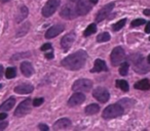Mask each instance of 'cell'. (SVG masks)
I'll use <instances>...</instances> for the list:
<instances>
[{"label":"cell","instance_id":"cb8c5ba5","mask_svg":"<svg viewBox=\"0 0 150 131\" xmlns=\"http://www.w3.org/2000/svg\"><path fill=\"white\" fill-rule=\"evenodd\" d=\"M134 104H135V100L132 98H123V99L119 100L118 102L119 106H121L122 108H131Z\"/></svg>","mask_w":150,"mask_h":131},{"label":"cell","instance_id":"8d00e7d4","mask_svg":"<svg viewBox=\"0 0 150 131\" xmlns=\"http://www.w3.org/2000/svg\"><path fill=\"white\" fill-rule=\"evenodd\" d=\"M145 32H146V33H150V22H148L147 25H146Z\"/></svg>","mask_w":150,"mask_h":131},{"label":"cell","instance_id":"f6af8a7d","mask_svg":"<svg viewBox=\"0 0 150 131\" xmlns=\"http://www.w3.org/2000/svg\"><path fill=\"white\" fill-rule=\"evenodd\" d=\"M71 1H76V0H71Z\"/></svg>","mask_w":150,"mask_h":131},{"label":"cell","instance_id":"484cf974","mask_svg":"<svg viewBox=\"0 0 150 131\" xmlns=\"http://www.w3.org/2000/svg\"><path fill=\"white\" fill-rule=\"evenodd\" d=\"M110 40V34L107 33V32H104V33L100 34V35H98V37H97V41L98 42H106V41H109Z\"/></svg>","mask_w":150,"mask_h":131},{"label":"cell","instance_id":"4fadbf2b","mask_svg":"<svg viewBox=\"0 0 150 131\" xmlns=\"http://www.w3.org/2000/svg\"><path fill=\"white\" fill-rule=\"evenodd\" d=\"M84 100H86V95L83 93H80V92L77 91L69 98L68 104L69 106H78V104H81Z\"/></svg>","mask_w":150,"mask_h":131},{"label":"cell","instance_id":"ba28073f","mask_svg":"<svg viewBox=\"0 0 150 131\" xmlns=\"http://www.w3.org/2000/svg\"><path fill=\"white\" fill-rule=\"evenodd\" d=\"M133 62H134V70L136 72H138V73L144 74L146 72L150 71V67L147 66V64L144 62V58L141 55H138V57L134 58Z\"/></svg>","mask_w":150,"mask_h":131},{"label":"cell","instance_id":"603a6c76","mask_svg":"<svg viewBox=\"0 0 150 131\" xmlns=\"http://www.w3.org/2000/svg\"><path fill=\"white\" fill-rule=\"evenodd\" d=\"M96 32H97V26H96V24H91V25L88 26V27L86 28V30H84L83 36H84V37H88V36H91L92 34L96 33Z\"/></svg>","mask_w":150,"mask_h":131},{"label":"cell","instance_id":"ab89813d","mask_svg":"<svg viewBox=\"0 0 150 131\" xmlns=\"http://www.w3.org/2000/svg\"><path fill=\"white\" fill-rule=\"evenodd\" d=\"M144 15H150V9H145V11H144Z\"/></svg>","mask_w":150,"mask_h":131},{"label":"cell","instance_id":"ee69618b","mask_svg":"<svg viewBox=\"0 0 150 131\" xmlns=\"http://www.w3.org/2000/svg\"><path fill=\"white\" fill-rule=\"evenodd\" d=\"M1 87H2V85H1V84H0V88H1Z\"/></svg>","mask_w":150,"mask_h":131},{"label":"cell","instance_id":"d4e9b609","mask_svg":"<svg viewBox=\"0 0 150 131\" xmlns=\"http://www.w3.org/2000/svg\"><path fill=\"white\" fill-rule=\"evenodd\" d=\"M116 86L118 88H120L122 91L127 92L129 91V83H127V81H125V80H117L116 81Z\"/></svg>","mask_w":150,"mask_h":131},{"label":"cell","instance_id":"b9f144b4","mask_svg":"<svg viewBox=\"0 0 150 131\" xmlns=\"http://www.w3.org/2000/svg\"><path fill=\"white\" fill-rule=\"evenodd\" d=\"M1 2H8V1H11V0H0Z\"/></svg>","mask_w":150,"mask_h":131},{"label":"cell","instance_id":"836d02e7","mask_svg":"<svg viewBox=\"0 0 150 131\" xmlns=\"http://www.w3.org/2000/svg\"><path fill=\"white\" fill-rule=\"evenodd\" d=\"M38 128L40 129V130H43V131H47L48 130V126L45 124H39L38 125Z\"/></svg>","mask_w":150,"mask_h":131},{"label":"cell","instance_id":"60d3db41","mask_svg":"<svg viewBox=\"0 0 150 131\" xmlns=\"http://www.w3.org/2000/svg\"><path fill=\"white\" fill-rule=\"evenodd\" d=\"M90 2L92 3V4H97V3H98V0H90Z\"/></svg>","mask_w":150,"mask_h":131},{"label":"cell","instance_id":"d590c367","mask_svg":"<svg viewBox=\"0 0 150 131\" xmlns=\"http://www.w3.org/2000/svg\"><path fill=\"white\" fill-rule=\"evenodd\" d=\"M45 57L47 58V60H52V58H54V52H50V53H46L45 54Z\"/></svg>","mask_w":150,"mask_h":131},{"label":"cell","instance_id":"83f0119b","mask_svg":"<svg viewBox=\"0 0 150 131\" xmlns=\"http://www.w3.org/2000/svg\"><path fill=\"white\" fill-rule=\"evenodd\" d=\"M129 64L127 62H123V64H121L120 68H119V74H120L121 76H125L127 75V72H129Z\"/></svg>","mask_w":150,"mask_h":131},{"label":"cell","instance_id":"7402d4cb","mask_svg":"<svg viewBox=\"0 0 150 131\" xmlns=\"http://www.w3.org/2000/svg\"><path fill=\"white\" fill-rule=\"evenodd\" d=\"M99 111H100V106H99L97 104H88V106H86L84 112H86V114H88V115H94V114H97Z\"/></svg>","mask_w":150,"mask_h":131},{"label":"cell","instance_id":"ac0fdd59","mask_svg":"<svg viewBox=\"0 0 150 131\" xmlns=\"http://www.w3.org/2000/svg\"><path fill=\"white\" fill-rule=\"evenodd\" d=\"M71 125V121L67 118H63L58 120L54 125V130H61V129H66L68 127H70Z\"/></svg>","mask_w":150,"mask_h":131},{"label":"cell","instance_id":"5bb4252c","mask_svg":"<svg viewBox=\"0 0 150 131\" xmlns=\"http://www.w3.org/2000/svg\"><path fill=\"white\" fill-rule=\"evenodd\" d=\"M65 29V27L63 25H56V26H52V28H50V29L46 31L45 33V38L46 39H52V38H54L56 36H58L59 34L61 33V32H63Z\"/></svg>","mask_w":150,"mask_h":131},{"label":"cell","instance_id":"d6986e66","mask_svg":"<svg viewBox=\"0 0 150 131\" xmlns=\"http://www.w3.org/2000/svg\"><path fill=\"white\" fill-rule=\"evenodd\" d=\"M16 104V98L15 97H9L7 100H5L1 106H0V112H7V111L11 110L13 106Z\"/></svg>","mask_w":150,"mask_h":131},{"label":"cell","instance_id":"1f68e13d","mask_svg":"<svg viewBox=\"0 0 150 131\" xmlns=\"http://www.w3.org/2000/svg\"><path fill=\"white\" fill-rule=\"evenodd\" d=\"M44 99L42 97H39V98H35V99L33 100V106H41L42 104H43Z\"/></svg>","mask_w":150,"mask_h":131},{"label":"cell","instance_id":"44dd1931","mask_svg":"<svg viewBox=\"0 0 150 131\" xmlns=\"http://www.w3.org/2000/svg\"><path fill=\"white\" fill-rule=\"evenodd\" d=\"M134 87L136 89H140V90H148L150 89V82L148 79H143L141 81L137 82V83L134 85Z\"/></svg>","mask_w":150,"mask_h":131},{"label":"cell","instance_id":"7a4b0ae2","mask_svg":"<svg viewBox=\"0 0 150 131\" xmlns=\"http://www.w3.org/2000/svg\"><path fill=\"white\" fill-rule=\"evenodd\" d=\"M123 114V108L117 104H110L103 111V117L105 119H113Z\"/></svg>","mask_w":150,"mask_h":131},{"label":"cell","instance_id":"9a60e30c","mask_svg":"<svg viewBox=\"0 0 150 131\" xmlns=\"http://www.w3.org/2000/svg\"><path fill=\"white\" fill-rule=\"evenodd\" d=\"M21 71L24 74L25 77H31L34 74V68L32 66L31 62H24L21 64Z\"/></svg>","mask_w":150,"mask_h":131},{"label":"cell","instance_id":"8992f818","mask_svg":"<svg viewBox=\"0 0 150 131\" xmlns=\"http://www.w3.org/2000/svg\"><path fill=\"white\" fill-rule=\"evenodd\" d=\"M31 108H32L31 98H27V99H25L24 102H22L21 104H19V106L16 109L15 116H17V117L25 116V115H27L28 113L31 111Z\"/></svg>","mask_w":150,"mask_h":131},{"label":"cell","instance_id":"f35d334b","mask_svg":"<svg viewBox=\"0 0 150 131\" xmlns=\"http://www.w3.org/2000/svg\"><path fill=\"white\" fill-rule=\"evenodd\" d=\"M2 75H3V66L0 64V79L2 78Z\"/></svg>","mask_w":150,"mask_h":131},{"label":"cell","instance_id":"4dcf8cb0","mask_svg":"<svg viewBox=\"0 0 150 131\" xmlns=\"http://www.w3.org/2000/svg\"><path fill=\"white\" fill-rule=\"evenodd\" d=\"M145 23H146V21L144 19H137V20H135V21L132 22L131 26L133 28L134 27H139V26H141V25H144Z\"/></svg>","mask_w":150,"mask_h":131},{"label":"cell","instance_id":"7bdbcfd3","mask_svg":"<svg viewBox=\"0 0 150 131\" xmlns=\"http://www.w3.org/2000/svg\"><path fill=\"white\" fill-rule=\"evenodd\" d=\"M147 60H148V62H149V64H150V54H149V55H148V57H147Z\"/></svg>","mask_w":150,"mask_h":131},{"label":"cell","instance_id":"bcb514c9","mask_svg":"<svg viewBox=\"0 0 150 131\" xmlns=\"http://www.w3.org/2000/svg\"><path fill=\"white\" fill-rule=\"evenodd\" d=\"M149 40H150V38H149Z\"/></svg>","mask_w":150,"mask_h":131},{"label":"cell","instance_id":"f1b7e54d","mask_svg":"<svg viewBox=\"0 0 150 131\" xmlns=\"http://www.w3.org/2000/svg\"><path fill=\"white\" fill-rule=\"evenodd\" d=\"M17 75V71H16L15 68H7L6 72H5V76H6L7 79H13Z\"/></svg>","mask_w":150,"mask_h":131},{"label":"cell","instance_id":"8fae6325","mask_svg":"<svg viewBox=\"0 0 150 131\" xmlns=\"http://www.w3.org/2000/svg\"><path fill=\"white\" fill-rule=\"evenodd\" d=\"M75 38H76V35H75L74 32H71V33L67 34V35H65L62 38V40H61V46L64 49V51H68V49H70L71 46L74 43Z\"/></svg>","mask_w":150,"mask_h":131},{"label":"cell","instance_id":"2e32d148","mask_svg":"<svg viewBox=\"0 0 150 131\" xmlns=\"http://www.w3.org/2000/svg\"><path fill=\"white\" fill-rule=\"evenodd\" d=\"M102 71L107 72L108 71V67H107L106 62H105L104 60L98 58V60H96V62H95L94 68L91 70V72H93V73H97V72H102Z\"/></svg>","mask_w":150,"mask_h":131},{"label":"cell","instance_id":"277c9868","mask_svg":"<svg viewBox=\"0 0 150 131\" xmlns=\"http://www.w3.org/2000/svg\"><path fill=\"white\" fill-rule=\"evenodd\" d=\"M125 57V52L121 46H117L114 49L112 50L110 55V60H111V64L113 66H118Z\"/></svg>","mask_w":150,"mask_h":131},{"label":"cell","instance_id":"3957f363","mask_svg":"<svg viewBox=\"0 0 150 131\" xmlns=\"http://www.w3.org/2000/svg\"><path fill=\"white\" fill-rule=\"evenodd\" d=\"M61 0H48L42 8V15L44 18H48L56 13L57 8L60 6Z\"/></svg>","mask_w":150,"mask_h":131},{"label":"cell","instance_id":"7c38bea8","mask_svg":"<svg viewBox=\"0 0 150 131\" xmlns=\"http://www.w3.org/2000/svg\"><path fill=\"white\" fill-rule=\"evenodd\" d=\"M113 8H114V3H113V2L105 5L103 8H101L100 11H98V13H97V17H96V21L97 22H102L103 20H105L109 15H110V13L112 11Z\"/></svg>","mask_w":150,"mask_h":131},{"label":"cell","instance_id":"74e56055","mask_svg":"<svg viewBox=\"0 0 150 131\" xmlns=\"http://www.w3.org/2000/svg\"><path fill=\"white\" fill-rule=\"evenodd\" d=\"M7 117V115L5 114V113H1L0 114V121H2V120H4L5 118Z\"/></svg>","mask_w":150,"mask_h":131},{"label":"cell","instance_id":"30bf717a","mask_svg":"<svg viewBox=\"0 0 150 131\" xmlns=\"http://www.w3.org/2000/svg\"><path fill=\"white\" fill-rule=\"evenodd\" d=\"M93 96L96 99H98L100 102H107L109 98H110L109 91L104 87H97L93 92Z\"/></svg>","mask_w":150,"mask_h":131},{"label":"cell","instance_id":"6da1fadb","mask_svg":"<svg viewBox=\"0 0 150 131\" xmlns=\"http://www.w3.org/2000/svg\"><path fill=\"white\" fill-rule=\"evenodd\" d=\"M86 57H88V53L84 50H78V51L65 57L61 62V64L68 70L76 71V70H80L83 67L86 62Z\"/></svg>","mask_w":150,"mask_h":131},{"label":"cell","instance_id":"52a82bcc","mask_svg":"<svg viewBox=\"0 0 150 131\" xmlns=\"http://www.w3.org/2000/svg\"><path fill=\"white\" fill-rule=\"evenodd\" d=\"M60 15L66 20H73L77 17L78 15L77 11H76V8L72 4H65L62 7V9H61Z\"/></svg>","mask_w":150,"mask_h":131},{"label":"cell","instance_id":"4316f807","mask_svg":"<svg viewBox=\"0 0 150 131\" xmlns=\"http://www.w3.org/2000/svg\"><path fill=\"white\" fill-rule=\"evenodd\" d=\"M125 23H127V20H125V19H122V20H120L119 22H117L116 24H114V25H113V27H112L113 31H119L120 29H122L123 26L125 25Z\"/></svg>","mask_w":150,"mask_h":131},{"label":"cell","instance_id":"5b68a950","mask_svg":"<svg viewBox=\"0 0 150 131\" xmlns=\"http://www.w3.org/2000/svg\"><path fill=\"white\" fill-rule=\"evenodd\" d=\"M93 87V82L88 79H79V80H76L74 82L72 86V90L74 91H84V92H88L92 89Z\"/></svg>","mask_w":150,"mask_h":131},{"label":"cell","instance_id":"d6a6232c","mask_svg":"<svg viewBox=\"0 0 150 131\" xmlns=\"http://www.w3.org/2000/svg\"><path fill=\"white\" fill-rule=\"evenodd\" d=\"M40 49H41L42 51H46V50H48V49H52V44H50V43L43 44V45L41 46V48H40Z\"/></svg>","mask_w":150,"mask_h":131},{"label":"cell","instance_id":"e575fe53","mask_svg":"<svg viewBox=\"0 0 150 131\" xmlns=\"http://www.w3.org/2000/svg\"><path fill=\"white\" fill-rule=\"evenodd\" d=\"M7 125H8V123H7V122L0 123V131H1V130H4V129L7 127Z\"/></svg>","mask_w":150,"mask_h":131},{"label":"cell","instance_id":"f546056e","mask_svg":"<svg viewBox=\"0 0 150 131\" xmlns=\"http://www.w3.org/2000/svg\"><path fill=\"white\" fill-rule=\"evenodd\" d=\"M29 28H30V24L29 23H26L24 26H22L21 27V29L18 31V34H17V36L19 37V36H23V35H25L26 33L28 32V30H29Z\"/></svg>","mask_w":150,"mask_h":131},{"label":"cell","instance_id":"9c48e42d","mask_svg":"<svg viewBox=\"0 0 150 131\" xmlns=\"http://www.w3.org/2000/svg\"><path fill=\"white\" fill-rule=\"evenodd\" d=\"M75 8H76L78 15H84L91 11L92 3L90 2V0H78Z\"/></svg>","mask_w":150,"mask_h":131},{"label":"cell","instance_id":"ffe728a7","mask_svg":"<svg viewBox=\"0 0 150 131\" xmlns=\"http://www.w3.org/2000/svg\"><path fill=\"white\" fill-rule=\"evenodd\" d=\"M28 13L29 11H28V8L26 6L20 7L19 11H18L17 15H16V22L17 23H21L22 21H24L28 17Z\"/></svg>","mask_w":150,"mask_h":131},{"label":"cell","instance_id":"e0dca14e","mask_svg":"<svg viewBox=\"0 0 150 131\" xmlns=\"http://www.w3.org/2000/svg\"><path fill=\"white\" fill-rule=\"evenodd\" d=\"M34 90V87L30 84H21L15 88V92L19 94H28Z\"/></svg>","mask_w":150,"mask_h":131}]
</instances>
